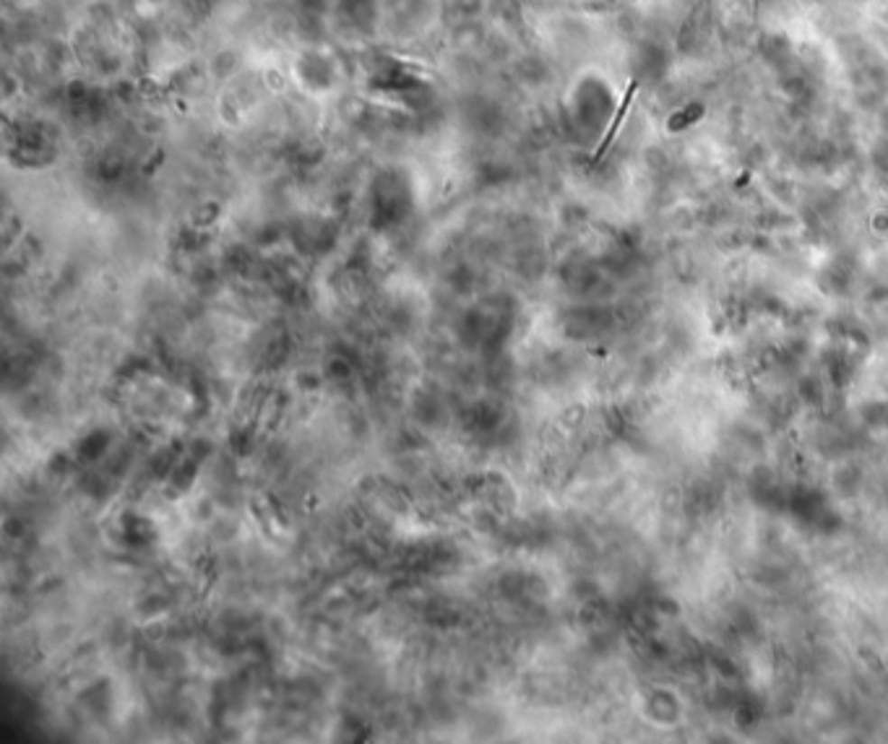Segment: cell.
Instances as JSON below:
<instances>
[{"label":"cell","mask_w":888,"mask_h":744,"mask_svg":"<svg viewBox=\"0 0 888 744\" xmlns=\"http://www.w3.org/2000/svg\"><path fill=\"white\" fill-rule=\"evenodd\" d=\"M636 91H638V84L636 81H631V84H628V89H625V94H623V99H620V107H617V113H615V117H613V123H610V128L605 131L602 141H599V146H597V152H594L592 161H599V159L607 154V149L613 146V141H615L617 131H620V125H623L625 115H628V110H631V102H634Z\"/></svg>","instance_id":"cell-1"}]
</instances>
